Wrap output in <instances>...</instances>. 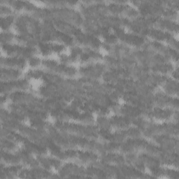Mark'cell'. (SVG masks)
<instances>
[{"label": "cell", "instance_id": "1", "mask_svg": "<svg viewBox=\"0 0 179 179\" xmlns=\"http://www.w3.org/2000/svg\"><path fill=\"white\" fill-rule=\"evenodd\" d=\"M28 63L29 64V65L30 66V67L35 68V67H37L38 66L40 65L41 63H42V62L41 61L40 58L36 57V56L34 55V56H33V57H31L30 58H29Z\"/></svg>", "mask_w": 179, "mask_h": 179}]
</instances>
